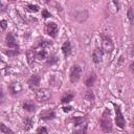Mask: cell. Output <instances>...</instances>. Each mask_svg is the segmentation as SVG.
<instances>
[{"label":"cell","instance_id":"3957f363","mask_svg":"<svg viewBox=\"0 0 134 134\" xmlns=\"http://www.w3.org/2000/svg\"><path fill=\"white\" fill-rule=\"evenodd\" d=\"M114 106V109H115V124L118 128L120 129H124L126 127V119L121 113V110H120V107L116 104H113Z\"/></svg>","mask_w":134,"mask_h":134},{"label":"cell","instance_id":"8fae6325","mask_svg":"<svg viewBox=\"0 0 134 134\" xmlns=\"http://www.w3.org/2000/svg\"><path fill=\"white\" fill-rule=\"evenodd\" d=\"M61 49H62V52H63V54H64V57H65V58H67L68 55H70L71 50H72L70 41H69V40L65 41V42L63 43V45H62V48H61Z\"/></svg>","mask_w":134,"mask_h":134},{"label":"cell","instance_id":"4316f807","mask_svg":"<svg viewBox=\"0 0 134 134\" xmlns=\"http://www.w3.org/2000/svg\"><path fill=\"white\" fill-rule=\"evenodd\" d=\"M5 100V93L3 91V89L0 87V105H2Z\"/></svg>","mask_w":134,"mask_h":134},{"label":"cell","instance_id":"4dcf8cb0","mask_svg":"<svg viewBox=\"0 0 134 134\" xmlns=\"http://www.w3.org/2000/svg\"><path fill=\"white\" fill-rule=\"evenodd\" d=\"M72 110V107H70V106H65V107H63V111L64 112H70Z\"/></svg>","mask_w":134,"mask_h":134},{"label":"cell","instance_id":"2e32d148","mask_svg":"<svg viewBox=\"0 0 134 134\" xmlns=\"http://www.w3.org/2000/svg\"><path fill=\"white\" fill-rule=\"evenodd\" d=\"M34 125V120L31 117H25L23 120V129L25 131H29Z\"/></svg>","mask_w":134,"mask_h":134},{"label":"cell","instance_id":"484cf974","mask_svg":"<svg viewBox=\"0 0 134 134\" xmlns=\"http://www.w3.org/2000/svg\"><path fill=\"white\" fill-rule=\"evenodd\" d=\"M42 17L44 18V19H47V18H50V17H52V15L46 9V8H44V9H42Z\"/></svg>","mask_w":134,"mask_h":134},{"label":"cell","instance_id":"5b68a950","mask_svg":"<svg viewBox=\"0 0 134 134\" xmlns=\"http://www.w3.org/2000/svg\"><path fill=\"white\" fill-rule=\"evenodd\" d=\"M51 97V91L47 88H42V89H39L37 92H36V99L40 103H44V102H47L49 98Z\"/></svg>","mask_w":134,"mask_h":134},{"label":"cell","instance_id":"6da1fadb","mask_svg":"<svg viewBox=\"0 0 134 134\" xmlns=\"http://www.w3.org/2000/svg\"><path fill=\"white\" fill-rule=\"evenodd\" d=\"M99 126H100V129L103 130V132H105V133H109L113 129L112 119L110 117V110L108 108H106L102 114V117L99 120Z\"/></svg>","mask_w":134,"mask_h":134},{"label":"cell","instance_id":"83f0119b","mask_svg":"<svg viewBox=\"0 0 134 134\" xmlns=\"http://www.w3.org/2000/svg\"><path fill=\"white\" fill-rule=\"evenodd\" d=\"M37 134H48V131L45 127H40L37 131Z\"/></svg>","mask_w":134,"mask_h":134},{"label":"cell","instance_id":"44dd1931","mask_svg":"<svg viewBox=\"0 0 134 134\" xmlns=\"http://www.w3.org/2000/svg\"><path fill=\"white\" fill-rule=\"evenodd\" d=\"M0 131H1L3 134H14V131H13L10 128H8L7 126H5L3 122L0 124Z\"/></svg>","mask_w":134,"mask_h":134},{"label":"cell","instance_id":"ac0fdd59","mask_svg":"<svg viewBox=\"0 0 134 134\" xmlns=\"http://www.w3.org/2000/svg\"><path fill=\"white\" fill-rule=\"evenodd\" d=\"M72 121H73V124H74L75 127H80V126L84 125V122H86V118L85 117H82V116H76V117H74L72 119Z\"/></svg>","mask_w":134,"mask_h":134},{"label":"cell","instance_id":"cb8c5ba5","mask_svg":"<svg viewBox=\"0 0 134 134\" xmlns=\"http://www.w3.org/2000/svg\"><path fill=\"white\" fill-rule=\"evenodd\" d=\"M3 52L5 54H7L8 57H13V55H17L19 53V50L18 49H15V50H6V49H3Z\"/></svg>","mask_w":134,"mask_h":134},{"label":"cell","instance_id":"ffe728a7","mask_svg":"<svg viewBox=\"0 0 134 134\" xmlns=\"http://www.w3.org/2000/svg\"><path fill=\"white\" fill-rule=\"evenodd\" d=\"M84 98H85L86 100H88V102H93L94 98H95V95H94V93H93L91 90H87V91L84 93Z\"/></svg>","mask_w":134,"mask_h":134},{"label":"cell","instance_id":"277c9868","mask_svg":"<svg viewBox=\"0 0 134 134\" xmlns=\"http://www.w3.org/2000/svg\"><path fill=\"white\" fill-rule=\"evenodd\" d=\"M82 76V67L77 64H74L71 68H70V73H69V77L71 83H76Z\"/></svg>","mask_w":134,"mask_h":134},{"label":"cell","instance_id":"d6986e66","mask_svg":"<svg viewBox=\"0 0 134 134\" xmlns=\"http://www.w3.org/2000/svg\"><path fill=\"white\" fill-rule=\"evenodd\" d=\"M25 8H26V10H28V12H30V13H37V12H39V5H37V4H31V3H27L26 4V6H25Z\"/></svg>","mask_w":134,"mask_h":134},{"label":"cell","instance_id":"f1b7e54d","mask_svg":"<svg viewBox=\"0 0 134 134\" xmlns=\"http://www.w3.org/2000/svg\"><path fill=\"white\" fill-rule=\"evenodd\" d=\"M0 26L3 30H5L7 27V21L6 20H0Z\"/></svg>","mask_w":134,"mask_h":134},{"label":"cell","instance_id":"603a6c76","mask_svg":"<svg viewBox=\"0 0 134 134\" xmlns=\"http://www.w3.org/2000/svg\"><path fill=\"white\" fill-rule=\"evenodd\" d=\"M127 16H128V19L130 21L131 24H133V19H134V14H133V7L130 6L129 9H128V13H127Z\"/></svg>","mask_w":134,"mask_h":134},{"label":"cell","instance_id":"f546056e","mask_svg":"<svg viewBox=\"0 0 134 134\" xmlns=\"http://www.w3.org/2000/svg\"><path fill=\"white\" fill-rule=\"evenodd\" d=\"M6 7H7V5L5 3H3L2 1H0V13L5 12L6 10Z\"/></svg>","mask_w":134,"mask_h":134},{"label":"cell","instance_id":"8992f818","mask_svg":"<svg viewBox=\"0 0 134 134\" xmlns=\"http://www.w3.org/2000/svg\"><path fill=\"white\" fill-rule=\"evenodd\" d=\"M44 31L46 35H48L51 38H55L59 34V26L57 25V23L54 22H48L45 24V28Z\"/></svg>","mask_w":134,"mask_h":134},{"label":"cell","instance_id":"7402d4cb","mask_svg":"<svg viewBox=\"0 0 134 134\" xmlns=\"http://www.w3.org/2000/svg\"><path fill=\"white\" fill-rule=\"evenodd\" d=\"M87 129H88V125H87V122H85L84 125H82V127L80 129L75 130L73 134H87Z\"/></svg>","mask_w":134,"mask_h":134},{"label":"cell","instance_id":"d4e9b609","mask_svg":"<svg viewBox=\"0 0 134 134\" xmlns=\"http://www.w3.org/2000/svg\"><path fill=\"white\" fill-rule=\"evenodd\" d=\"M57 61H58L57 57H55V55H51V57H49V58H48V60H47L46 64H47V65H52V64L57 63Z\"/></svg>","mask_w":134,"mask_h":134},{"label":"cell","instance_id":"9a60e30c","mask_svg":"<svg viewBox=\"0 0 134 134\" xmlns=\"http://www.w3.org/2000/svg\"><path fill=\"white\" fill-rule=\"evenodd\" d=\"M26 58H27V62L28 64L31 66L35 62V59H36V52L34 49H29L26 51Z\"/></svg>","mask_w":134,"mask_h":134},{"label":"cell","instance_id":"30bf717a","mask_svg":"<svg viewBox=\"0 0 134 134\" xmlns=\"http://www.w3.org/2000/svg\"><path fill=\"white\" fill-rule=\"evenodd\" d=\"M103 54H104V51L102 50V48L100 47H96L93 50V53H92V61L95 64L100 63L102 62V59H103Z\"/></svg>","mask_w":134,"mask_h":134},{"label":"cell","instance_id":"1f68e13d","mask_svg":"<svg viewBox=\"0 0 134 134\" xmlns=\"http://www.w3.org/2000/svg\"><path fill=\"white\" fill-rule=\"evenodd\" d=\"M130 69H131V72H133V63H131V65H130Z\"/></svg>","mask_w":134,"mask_h":134},{"label":"cell","instance_id":"4fadbf2b","mask_svg":"<svg viewBox=\"0 0 134 134\" xmlns=\"http://www.w3.org/2000/svg\"><path fill=\"white\" fill-rule=\"evenodd\" d=\"M22 107H23V109H24L25 111H27V112H29V113L35 112V111H36V108H37L36 105L34 104V102H31V100H25V102L23 103Z\"/></svg>","mask_w":134,"mask_h":134},{"label":"cell","instance_id":"9c48e42d","mask_svg":"<svg viewBox=\"0 0 134 134\" xmlns=\"http://www.w3.org/2000/svg\"><path fill=\"white\" fill-rule=\"evenodd\" d=\"M5 41H6V45L8 47H13V48H16L18 49L19 48V45L17 43V40L15 38V36L13 35V32H8L5 37Z\"/></svg>","mask_w":134,"mask_h":134},{"label":"cell","instance_id":"7a4b0ae2","mask_svg":"<svg viewBox=\"0 0 134 134\" xmlns=\"http://www.w3.org/2000/svg\"><path fill=\"white\" fill-rule=\"evenodd\" d=\"M100 38H102V50L104 52L111 53L114 49V44L112 42V39L104 34H100Z\"/></svg>","mask_w":134,"mask_h":134},{"label":"cell","instance_id":"52a82bcc","mask_svg":"<svg viewBox=\"0 0 134 134\" xmlns=\"http://www.w3.org/2000/svg\"><path fill=\"white\" fill-rule=\"evenodd\" d=\"M40 119L42 120H51L55 117V112L52 109H47V110H43L40 114H39Z\"/></svg>","mask_w":134,"mask_h":134},{"label":"cell","instance_id":"ba28073f","mask_svg":"<svg viewBox=\"0 0 134 134\" xmlns=\"http://www.w3.org/2000/svg\"><path fill=\"white\" fill-rule=\"evenodd\" d=\"M40 81H41V77L38 75V74H32L28 81H27V85L28 87L31 89V90H35L39 85H40Z\"/></svg>","mask_w":134,"mask_h":134},{"label":"cell","instance_id":"7c38bea8","mask_svg":"<svg viewBox=\"0 0 134 134\" xmlns=\"http://www.w3.org/2000/svg\"><path fill=\"white\" fill-rule=\"evenodd\" d=\"M8 90H9V92H10L12 95H16V94H18L19 92H21L22 86H21L19 83H12V84H9V86H8Z\"/></svg>","mask_w":134,"mask_h":134},{"label":"cell","instance_id":"5bb4252c","mask_svg":"<svg viewBox=\"0 0 134 134\" xmlns=\"http://www.w3.org/2000/svg\"><path fill=\"white\" fill-rule=\"evenodd\" d=\"M95 81H96V74H95L94 72H92V73H90V74L88 75V77L86 79V81H85V85H86L87 87H91V86L94 85Z\"/></svg>","mask_w":134,"mask_h":134},{"label":"cell","instance_id":"e0dca14e","mask_svg":"<svg viewBox=\"0 0 134 134\" xmlns=\"http://www.w3.org/2000/svg\"><path fill=\"white\" fill-rule=\"evenodd\" d=\"M73 97H74V94H73L72 92H67L66 94H64V95L62 96L61 103H62V104H68V103H70V102L73 99Z\"/></svg>","mask_w":134,"mask_h":134}]
</instances>
